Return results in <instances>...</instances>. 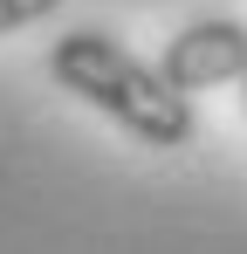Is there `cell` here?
Returning <instances> with one entry per match:
<instances>
[{"label": "cell", "mask_w": 247, "mask_h": 254, "mask_svg": "<svg viewBox=\"0 0 247 254\" xmlns=\"http://www.w3.org/2000/svg\"><path fill=\"white\" fill-rule=\"evenodd\" d=\"M48 76L82 96L89 110H103L117 130H130L137 144H151V151H185L192 144V96L185 89L165 83V69H151L144 55H130L117 35H103V28H69V35H55L48 42Z\"/></svg>", "instance_id": "obj_1"}, {"label": "cell", "mask_w": 247, "mask_h": 254, "mask_svg": "<svg viewBox=\"0 0 247 254\" xmlns=\"http://www.w3.org/2000/svg\"><path fill=\"white\" fill-rule=\"evenodd\" d=\"M158 69H165V83L185 89V96H199L213 83H241L247 76V28L241 21H192V28L172 35Z\"/></svg>", "instance_id": "obj_2"}, {"label": "cell", "mask_w": 247, "mask_h": 254, "mask_svg": "<svg viewBox=\"0 0 247 254\" xmlns=\"http://www.w3.org/2000/svg\"><path fill=\"white\" fill-rule=\"evenodd\" d=\"M62 0H0V35H14V28H28L41 14H55Z\"/></svg>", "instance_id": "obj_3"}, {"label": "cell", "mask_w": 247, "mask_h": 254, "mask_svg": "<svg viewBox=\"0 0 247 254\" xmlns=\"http://www.w3.org/2000/svg\"><path fill=\"white\" fill-rule=\"evenodd\" d=\"M241 89H247V76H241Z\"/></svg>", "instance_id": "obj_4"}]
</instances>
